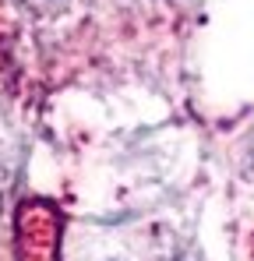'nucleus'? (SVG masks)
Here are the masks:
<instances>
[]
</instances>
